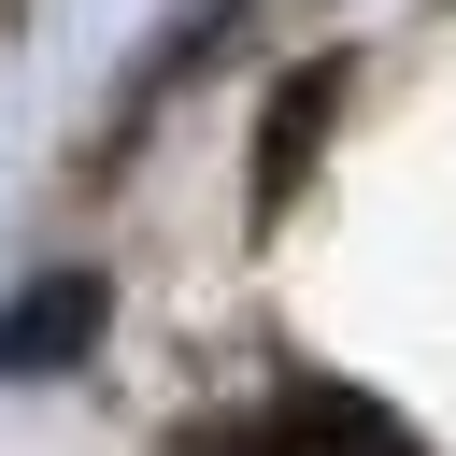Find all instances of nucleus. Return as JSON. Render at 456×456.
Listing matches in <instances>:
<instances>
[{"label": "nucleus", "instance_id": "obj_1", "mask_svg": "<svg viewBox=\"0 0 456 456\" xmlns=\"http://www.w3.org/2000/svg\"><path fill=\"white\" fill-rule=\"evenodd\" d=\"M86 314H100V285H71V271H57L43 299H14V314H0V370H57Z\"/></svg>", "mask_w": 456, "mask_h": 456}]
</instances>
